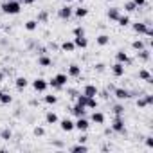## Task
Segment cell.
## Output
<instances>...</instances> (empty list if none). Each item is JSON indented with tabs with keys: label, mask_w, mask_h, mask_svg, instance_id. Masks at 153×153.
<instances>
[{
	"label": "cell",
	"mask_w": 153,
	"mask_h": 153,
	"mask_svg": "<svg viewBox=\"0 0 153 153\" xmlns=\"http://www.w3.org/2000/svg\"><path fill=\"white\" fill-rule=\"evenodd\" d=\"M114 96L119 99V101H126L131 97V92L128 88H114Z\"/></svg>",
	"instance_id": "52a82bcc"
},
{
	"label": "cell",
	"mask_w": 153,
	"mask_h": 153,
	"mask_svg": "<svg viewBox=\"0 0 153 153\" xmlns=\"http://www.w3.org/2000/svg\"><path fill=\"white\" fill-rule=\"evenodd\" d=\"M45 103H47V105H56V103H58V96H54V94L45 96Z\"/></svg>",
	"instance_id": "8d00e7d4"
},
{
	"label": "cell",
	"mask_w": 153,
	"mask_h": 153,
	"mask_svg": "<svg viewBox=\"0 0 153 153\" xmlns=\"http://www.w3.org/2000/svg\"><path fill=\"white\" fill-rule=\"evenodd\" d=\"M90 121L96 123V124H105V114H101V112H94L92 117H90Z\"/></svg>",
	"instance_id": "603a6c76"
},
{
	"label": "cell",
	"mask_w": 153,
	"mask_h": 153,
	"mask_svg": "<svg viewBox=\"0 0 153 153\" xmlns=\"http://www.w3.org/2000/svg\"><path fill=\"white\" fill-rule=\"evenodd\" d=\"M78 140H79V142H83V144H87V140H88V137H87V135H81V137H79Z\"/></svg>",
	"instance_id": "bcb514c9"
},
{
	"label": "cell",
	"mask_w": 153,
	"mask_h": 153,
	"mask_svg": "<svg viewBox=\"0 0 153 153\" xmlns=\"http://www.w3.org/2000/svg\"><path fill=\"white\" fill-rule=\"evenodd\" d=\"M124 11L126 13H133V11H137V6L131 2V0H128V2H124Z\"/></svg>",
	"instance_id": "d6a6232c"
},
{
	"label": "cell",
	"mask_w": 153,
	"mask_h": 153,
	"mask_svg": "<svg viewBox=\"0 0 153 153\" xmlns=\"http://www.w3.org/2000/svg\"><path fill=\"white\" fill-rule=\"evenodd\" d=\"M87 99H88V97H87L83 92L76 96V103H78V105H81V106H85V105H87Z\"/></svg>",
	"instance_id": "e575fe53"
},
{
	"label": "cell",
	"mask_w": 153,
	"mask_h": 153,
	"mask_svg": "<svg viewBox=\"0 0 153 153\" xmlns=\"http://www.w3.org/2000/svg\"><path fill=\"white\" fill-rule=\"evenodd\" d=\"M106 2H112V0H106Z\"/></svg>",
	"instance_id": "9f6ffc18"
},
{
	"label": "cell",
	"mask_w": 153,
	"mask_h": 153,
	"mask_svg": "<svg viewBox=\"0 0 153 153\" xmlns=\"http://www.w3.org/2000/svg\"><path fill=\"white\" fill-rule=\"evenodd\" d=\"M137 58L140 59V61H149V58H151V52H149V49H142V51H137Z\"/></svg>",
	"instance_id": "d6986e66"
},
{
	"label": "cell",
	"mask_w": 153,
	"mask_h": 153,
	"mask_svg": "<svg viewBox=\"0 0 153 153\" xmlns=\"http://www.w3.org/2000/svg\"><path fill=\"white\" fill-rule=\"evenodd\" d=\"M74 36H85V29H83L81 25L74 27Z\"/></svg>",
	"instance_id": "f35d334b"
},
{
	"label": "cell",
	"mask_w": 153,
	"mask_h": 153,
	"mask_svg": "<svg viewBox=\"0 0 153 153\" xmlns=\"http://www.w3.org/2000/svg\"><path fill=\"white\" fill-rule=\"evenodd\" d=\"M24 27H25L29 33H33V31H36V29H38V22H36V20H27Z\"/></svg>",
	"instance_id": "4dcf8cb0"
},
{
	"label": "cell",
	"mask_w": 153,
	"mask_h": 153,
	"mask_svg": "<svg viewBox=\"0 0 153 153\" xmlns=\"http://www.w3.org/2000/svg\"><path fill=\"white\" fill-rule=\"evenodd\" d=\"M146 146H148L149 149L153 148V137H146Z\"/></svg>",
	"instance_id": "7bdbcfd3"
},
{
	"label": "cell",
	"mask_w": 153,
	"mask_h": 153,
	"mask_svg": "<svg viewBox=\"0 0 153 153\" xmlns=\"http://www.w3.org/2000/svg\"><path fill=\"white\" fill-rule=\"evenodd\" d=\"M112 130H114L115 133H126V126H124V119H123V115H115V117H114Z\"/></svg>",
	"instance_id": "7a4b0ae2"
},
{
	"label": "cell",
	"mask_w": 153,
	"mask_h": 153,
	"mask_svg": "<svg viewBox=\"0 0 153 153\" xmlns=\"http://www.w3.org/2000/svg\"><path fill=\"white\" fill-rule=\"evenodd\" d=\"M54 79L58 81V85H59V87H65V85H67V81H68V76L61 72V74H56V76H54Z\"/></svg>",
	"instance_id": "d4e9b609"
},
{
	"label": "cell",
	"mask_w": 153,
	"mask_h": 153,
	"mask_svg": "<svg viewBox=\"0 0 153 153\" xmlns=\"http://www.w3.org/2000/svg\"><path fill=\"white\" fill-rule=\"evenodd\" d=\"M0 94H2V90H0Z\"/></svg>",
	"instance_id": "680465c9"
},
{
	"label": "cell",
	"mask_w": 153,
	"mask_h": 153,
	"mask_svg": "<svg viewBox=\"0 0 153 153\" xmlns=\"http://www.w3.org/2000/svg\"><path fill=\"white\" fill-rule=\"evenodd\" d=\"M2 81H4V72L0 70V83H2Z\"/></svg>",
	"instance_id": "816d5d0a"
},
{
	"label": "cell",
	"mask_w": 153,
	"mask_h": 153,
	"mask_svg": "<svg viewBox=\"0 0 153 153\" xmlns=\"http://www.w3.org/2000/svg\"><path fill=\"white\" fill-rule=\"evenodd\" d=\"M33 131H34V135H36V137H43V135H45V130H43L42 126H36Z\"/></svg>",
	"instance_id": "60d3db41"
},
{
	"label": "cell",
	"mask_w": 153,
	"mask_h": 153,
	"mask_svg": "<svg viewBox=\"0 0 153 153\" xmlns=\"http://www.w3.org/2000/svg\"><path fill=\"white\" fill-rule=\"evenodd\" d=\"M0 103H2V105H11V103H13V96L2 92V94H0Z\"/></svg>",
	"instance_id": "83f0119b"
},
{
	"label": "cell",
	"mask_w": 153,
	"mask_h": 153,
	"mask_svg": "<svg viewBox=\"0 0 153 153\" xmlns=\"http://www.w3.org/2000/svg\"><path fill=\"white\" fill-rule=\"evenodd\" d=\"M47 18H49L47 11H42V13L38 15V20H36V22H38V24H40V22H47Z\"/></svg>",
	"instance_id": "ab89813d"
},
{
	"label": "cell",
	"mask_w": 153,
	"mask_h": 153,
	"mask_svg": "<svg viewBox=\"0 0 153 153\" xmlns=\"http://www.w3.org/2000/svg\"><path fill=\"white\" fill-rule=\"evenodd\" d=\"M59 49H61L63 52H74V51H76V45H74V42H63Z\"/></svg>",
	"instance_id": "4316f807"
},
{
	"label": "cell",
	"mask_w": 153,
	"mask_h": 153,
	"mask_svg": "<svg viewBox=\"0 0 153 153\" xmlns=\"http://www.w3.org/2000/svg\"><path fill=\"white\" fill-rule=\"evenodd\" d=\"M58 121H59V117L54 112H47L45 114V123L47 124H58Z\"/></svg>",
	"instance_id": "7402d4cb"
},
{
	"label": "cell",
	"mask_w": 153,
	"mask_h": 153,
	"mask_svg": "<svg viewBox=\"0 0 153 153\" xmlns=\"http://www.w3.org/2000/svg\"><path fill=\"white\" fill-rule=\"evenodd\" d=\"M38 65L40 67H51L52 65V59L49 56H45V54H40L38 56Z\"/></svg>",
	"instance_id": "44dd1931"
},
{
	"label": "cell",
	"mask_w": 153,
	"mask_h": 153,
	"mask_svg": "<svg viewBox=\"0 0 153 153\" xmlns=\"http://www.w3.org/2000/svg\"><path fill=\"white\" fill-rule=\"evenodd\" d=\"M0 31H2V24H0Z\"/></svg>",
	"instance_id": "11a10c76"
},
{
	"label": "cell",
	"mask_w": 153,
	"mask_h": 153,
	"mask_svg": "<svg viewBox=\"0 0 153 153\" xmlns=\"http://www.w3.org/2000/svg\"><path fill=\"white\" fill-rule=\"evenodd\" d=\"M78 2H85V0H78Z\"/></svg>",
	"instance_id": "db71d44e"
},
{
	"label": "cell",
	"mask_w": 153,
	"mask_h": 153,
	"mask_svg": "<svg viewBox=\"0 0 153 153\" xmlns=\"http://www.w3.org/2000/svg\"><path fill=\"white\" fill-rule=\"evenodd\" d=\"M96 43L101 45V47H105V45L110 43V36H108V34H99V36L96 38Z\"/></svg>",
	"instance_id": "484cf974"
},
{
	"label": "cell",
	"mask_w": 153,
	"mask_h": 153,
	"mask_svg": "<svg viewBox=\"0 0 153 153\" xmlns=\"http://www.w3.org/2000/svg\"><path fill=\"white\" fill-rule=\"evenodd\" d=\"M67 76H68V78H79V76H81V67L72 63L68 67V70H67Z\"/></svg>",
	"instance_id": "9c48e42d"
},
{
	"label": "cell",
	"mask_w": 153,
	"mask_h": 153,
	"mask_svg": "<svg viewBox=\"0 0 153 153\" xmlns=\"http://www.w3.org/2000/svg\"><path fill=\"white\" fill-rule=\"evenodd\" d=\"M131 2H133V4L137 6V9H139V7H142V6L146 4V0H131Z\"/></svg>",
	"instance_id": "b9f144b4"
},
{
	"label": "cell",
	"mask_w": 153,
	"mask_h": 153,
	"mask_svg": "<svg viewBox=\"0 0 153 153\" xmlns=\"http://www.w3.org/2000/svg\"><path fill=\"white\" fill-rule=\"evenodd\" d=\"M52 144H54V146H56V148H63V142H59V140H54V142H52Z\"/></svg>",
	"instance_id": "681fc988"
},
{
	"label": "cell",
	"mask_w": 153,
	"mask_h": 153,
	"mask_svg": "<svg viewBox=\"0 0 153 153\" xmlns=\"http://www.w3.org/2000/svg\"><path fill=\"white\" fill-rule=\"evenodd\" d=\"M70 151H72V153H85V151H88V146H87V144H83V142H79V144L72 146V148H70Z\"/></svg>",
	"instance_id": "cb8c5ba5"
},
{
	"label": "cell",
	"mask_w": 153,
	"mask_h": 153,
	"mask_svg": "<svg viewBox=\"0 0 153 153\" xmlns=\"http://www.w3.org/2000/svg\"><path fill=\"white\" fill-rule=\"evenodd\" d=\"M72 15H74L76 18H85V16L88 15V9L83 7V6H79V7H76V9L72 11Z\"/></svg>",
	"instance_id": "ac0fdd59"
},
{
	"label": "cell",
	"mask_w": 153,
	"mask_h": 153,
	"mask_svg": "<svg viewBox=\"0 0 153 153\" xmlns=\"http://www.w3.org/2000/svg\"><path fill=\"white\" fill-rule=\"evenodd\" d=\"M146 29H148V22H135V24H133V31H135L137 34H144Z\"/></svg>",
	"instance_id": "e0dca14e"
},
{
	"label": "cell",
	"mask_w": 153,
	"mask_h": 153,
	"mask_svg": "<svg viewBox=\"0 0 153 153\" xmlns=\"http://www.w3.org/2000/svg\"><path fill=\"white\" fill-rule=\"evenodd\" d=\"M139 79L146 81L148 85H151V83H153V78H151V74H149V70H148V68H140V70H139Z\"/></svg>",
	"instance_id": "8fae6325"
},
{
	"label": "cell",
	"mask_w": 153,
	"mask_h": 153,
	"mask_svg": "<svg viewBox=\"0 0 153 153\" xmlns=\"http://www.w3.org/2000/svg\"><path fill=\"white\" fill-rule=\"evenodd\" d=\"M144 47H146V43H144V42H142L140 38H139V40H135V42L131 43V49H133L135 52H137V51H142Z\"/></svg>",
	"instance_id": "1f68e13d"
},
{
	"label": "cell",
	"mask_w": 153,
	"mask_h": 153,
	"mask_svg": "<svg viewBox=\"0 0 153 153\" xmlns=\"http://www.w3.org/2000/svg\"><path fill=\"white\" fill-rule=\"evenodd\" d=\"M144 34H146L148 38H151V36H153V29H151V27L148 25V29H146V33H144Z\"/></svg>",
	"instance_id": "ee69618b"
},
{
	"label": "cell",
	"mask_w": 153,
	"mask_h": 153,
	"mask_svg": "<svg viewBox=\"0 0 153 153\" xmlns=\"http://www.w3.org/2000/svg\"><path fill=\"white\" fill-rule=\"evenodd\" d=\"M96 70H97V72H103V70H105V65H103V63H97V65H96Z\"/></svg>",
	"instance_id": "f6af8a7d"
},
{
	"label": "cell",
	"mask_w": 153,
	"mask_h": 153,
	"mask_svg": "<svg viewBox=\"0 0 153 153\" xmlns=\"http://www.w3.org/2000/svg\"><path fill=\"white\" fill-rule=\"evenodd\" d=\"M0 139H2V140H11L13 139V131L9 128H4L2 131H0Z\"/></svg>",
	"instance_id": "f1b7e54d"
},
{
	"label": "cell",
	"mask_w": 153,
	"mask_h": 153,
	"mask_svg": "<svg viewBox=\"0 0 153 153\" xmlns=\"http://www.w3.org/2000/svg\"><path fill=\"white\" fill-rule=\"evenodd\" d=\"M15 85H16V88H18V90H24V88H27V87H29V79H27V78H24V76H20V78H16V79H15Z\"/></svg>",
	"instance_id": "2e32d148"
},
{
	"label": "cell",
	"mask_w": 153,
	"mask_h": 153,
	"mask_svg": "<svg viewBox=\"0 0 153 153\" xmlns=\"http://www.w3.org/2000/svg\"><path fill=\"white\" fill-rule=\"evenodd\" d=\"M22 2H24L25 6H31V4H34V2H36V0H22Z\"/></svg>",
	"instance_id": "c3c4849f"
},
{
	"label": "cell",
	"mask_w": 153,
	"mask_h": 153,
	"mask_svg": "<svg viewBox=\"0 0 153 153\" xmlns=\"http://www.w3.org/2000/svg\"><path fill=\"white\" fill-rule=\"evenodd\" d=\"M74 45L79 49H87L88 47V40L85 36H74Z\"/></svg>",
	"instance_id": "9a60e30c"
},
{
	"label": "cell",
	"mask_w": 153,
	"mask_h": 153,
	"mask_svg": "<svg viewBox=\"0 0 153 153\" xmlns=\"http://www.w3.org/2000/svg\"><path fill=\"white\" fill-rule=\"evenodd\" d=\"M47 83H49V87H51V88H54V90H61V88H63V87H59V85H58V81H56L54 78H52V79H49Z\"/></svg>",
	"instance_id": "74e56055"
},
{
	"label": "cell",
	"mask_w": 153,
	"mask_h": 153,
	"mask_svg": "<svg viewBox=\"0 0 153 153\" xmlns=\"http://www.w3.org/2000/svg\"><path fill=\"white\" fill-rule=\"evenodd\" d=\"M83 94H85L87 97H96V96L99 94V90H97L96 85H87V87L83 88Z\"/></svg>",
	"instance_id": "5bb4252c"
},
{
	"label": "cell",
	"mask_w": 153,
	"mask_h": 153,
	"mask_svg": "<svg viewBox=\"0 0 153 153\" xmlns=\"http://www.w3.org/2000/svg\"><path fill=\"white\" fill-rule=\"evenodd\" d=\"M119 15H121V11H119V7H110V9L106 11V16H108V20H115V22H117V18H119Z\"/></svg>",
	"instance_id": "ffe728a7"
},
{
	"label": "cell",
	"mask_w": 153,
	"mask_h": 153,
	"mask_svg": "<svg viewBox=\"0 0 153 153\" xmlns=\"http://www.w3.org/2000/svg\"><path fill=\"white\" fill-rule=\"evenodd\" d=\"M33 88H34L36 92H45V90L49 88V83H47V79H43V78H36V79L33 81Z\"/></svg>",
	"instance_id": "277c9868"
},
{
	"label": "cell",
	"mask_w": 153,
	"mask_h": 153,
	"mask_svg": "<svg viewBox=\"0 0 153 153\" xmlns=\"http://www.w3.org/2000/svg\"><path fill=\"white\" fill-rule=\"evenodd\" d=\"M49 47H51V49H52V51H58V49H59V47H58V45H56V43H49Z\"/></svg>",
	"instance_id": "f907efd6"
},
{
	"label": "cell",
	"mask_w": 153,
	"mask_h": 153,
	"mask_svg": "<svg viewBox=\"0 0 153 153\" xmlns=\"http://www.w3.org/2000/svg\"><path fill=\"white\" fill-rule=\"evenodd\" d=\"M153 105V94H144L142 97L137 99V108H146Z\"/></svg>",
	"instance_id": "3957f363"
},
{
	"label": "cell",
	"mask_w": 153,
	"mask_h": 153,
	"mask_svg": "<svg viewBox=\"0 0 153 153\" xmlns=\"http://www.w3.org/2000/svg\"><path fill=\"white\" fill-rule=\"evenodd\" d=\"M85 108H90V110L97 108V99H96V97H88V99H87V105H85Z\"/></svg>",
	"instance_id": "836d02e7"
},
{
	"label": "cell",
	"mask_w": 153,
	"mask_h": 153,
	"mask_svg": "<svg viewBox=\"0 0 153 153\" xmlns=\"http://www.w3.org/2000/svg\"><path fill=\"white\" fill-rule=\"evenodd\" d=\"M63 2H65V4H70V2H74V0H63Z\"/></svg>",
	"instance_id": "f5cc1de1"
},
{
	"label": "cell",
	"mask_w": 153,
	"mask_h": 153,
	"mask_svg": "<svg viewBox=\"0 0 153 153\" xmlns=\"http://www.w3.org/2000/svg\"><path fill=\"white\" fill-rule=\"evenodd\" d=\"M115 59H117L119 63H123V65H130V63H131L128 52H124V51H117V52H115Z\"/></svg>",
	"instance_id": "30bf717a"
},
{
	"label": "cell",
	"mask_w": 153,
	"mask_h": 153,
	"mask_svg": "<svg viewBox=\"0 0 153 153\" xmlns=\"http://www.w3.org/2000/svg\"><path fill=\"white\" fill-rule=\"evenodd\" d=\"M117 24H119L121 27H126V25H130V16H128V15H119V18H117Z\"/></svg>",
	"instance_id": "f546056e"
},
{
	"label": "cell",
	"mask_w": 153,
	"mask_h": 153,
	"mask_svg": "<svg viewBox=\"0 0 153 153\" xmlns=\"http://www.w3.org/2000/svg\"><path fill=\"white\" fill-rule=\"evenodd\" d=\"M72 11H74V7H70L68 4H65V6L58 11V16H59L61 20H70V18H72Z\"/></svg>",
	"instance_id": "8992f818"
},
{
	"label": "cell",
	"mask_w": 153,
	"mask_h": 153,
	"mask_svg": "<svg viewBox=\"0 0 153 153\" xmlns=\"http://www.w3.org/2000/svg\"><path fill=\"white\" fill-rule=\"evenodd\" d=\"M90 128V123L87 117H78V121L74 123V130H79V131H87Z\"/></svg>",
	"instance_id": "5b68a950"
},
{
	"label": "cell",
	"mask_w": 153,
	"mask_h": 153,
	"mask_svg": "<svg viewBox=\"0 0 153 153\" xmlns=\"http://www.w3.org/2000/svg\"><path fill=\"white\" fill-rule=\"evenodd\" d=\"M112 74L115 76V78H123L124 76V65L123 63H115V65H112Z\"/></svg>",
	"instance_id": "7c38bea8"
},
{
	"label": "cell",
	"mask_w": 153,
	"mask_h": 153,
	"mask_svg": "<svg viewBox=\"0 0 153 153\" xmlns=\"http://www.w3.org/2000/svg\"><path fill=\"white\" fill-rule=\"evenodd\" d=\"M2 11L6 15H18L20 13V2H16V0H4Z\"/></svg>",
	"instance_id": "6da1fadb"
},
{
	"label": "cell",
	"mask_w": 153,
	"mask_h": 153,
	"mask_svg": "<svg viewBox=\"0 0 153 153\" xmlns=\"http://www.w3.org/2000/svg\"><path fill=\"white\" fill-rule=\"evenodd\" d=\"M114 115H124V106L123 105H114Z\"/></svg>",
	"instance_id": "d590c367"
},
{
	"label": "cell",
	"mask_w": 153,
	"mask_h": 153,
	"mask_svg": "<svg viewBox=\"0 0 153 153\" xmlns=\"http://www.w3.org/2000/svg\"><path fill=\"white\" fill-rule=\"evenodd\" d=\"M67 92H68V94H70V97H76V96H78V92H76V90H72V88H68V90H67Z\"/></svg>",
	"instance_id": "7dc6e473"
},
{
	"label": "cell",
	"mask_w": 153,
	"mask_h": 153,
	"mask_svg": "<svg viewBox=\"0 0 153 153\" xmlns=\"http://www.w3.org/2000/svg\"><path fill=\"white\" fill-rule=\"evenodd\" d=\"M16 2H22V0H16Z\"/></svg>",
	"instance_id": "6f0895ef"
},
{
	"label": "cell",
	"mask_w": 153,
	"mask_h": 153,
	"mask_svg": "<svg viewBox=\"0 0 153 153\" xmlns=\"http://www.w3.org/2000/svg\"><path fill=\"white\" fill-rule=\"evenodd\" d=\"M70 112H72L76 117H85V115H87V110H85V106H81V105H78V103H76V105L70 108Z\"/></svg>",
	"instance_id": "4fadbf2b"
},
{
	"label": "cell",
	"mask_w": 153,
	"mask_h": 153,
	"mask_svg": "<svg viewBox=\"0 0 153 153\" xmlns=\"http://www.w3.org/2000/svg\"><path fill=\"white\" fill-rule=\"evenodd\" d=\"M59 123V128L63 130V131H67V133H70L72 130H74V121H70L68 117H65V119H61V121H58Z\"/></svg>",
	"instance_id": "ba28073f"
}]
</instances>
